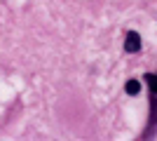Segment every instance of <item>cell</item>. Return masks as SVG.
<instances>
[{
  "mask_svg": "<svg viewBox=\"0 0 157 141\" xmlns=\"http://www.w3.org/2000/svg\"><path fill=\"white\" fill-rule=\"evenodd\" d=\"M143 80H145V85H148L150 96H152V99H157V73H145Z\"/></svg>",
  "mask_w": 157,
  "mask_h": 141,
  "instance_id": "7a4b0ae2",
  "label": "cell"
},
{
  "mask_svg": "<svg viewBox=\"0 0 157 141\" xmlns=\"http://www.w3.org/2000/svg\"><path fill=\"white\" fill-rule=\"evenodd\" d=\"M141 35L136 33V31H129L127 33V38H124V52L127 54H138L141 52Z\"/></svg>",
  "mask_w": 157,
  "mask_h": 141,
  "instance_id": "6da1fadb",
  "label": "cell"
},
{
  "mask_svg": "<svg viewBox=\"0 0 157 141\" xmlns=\"http://www.w3.org/2000/svg\"><path fill=\"white\" fill-rule=\"evenodd\" d=\"M124 92L129 94V96H136V94L141 92V82L138 80H127L124 82Z\"/></svg>",
  "mask_w": 157,
  "mask_h": 141,
  "instance_id": "3957f363",
  "label": "cell"
}]
</instances>
